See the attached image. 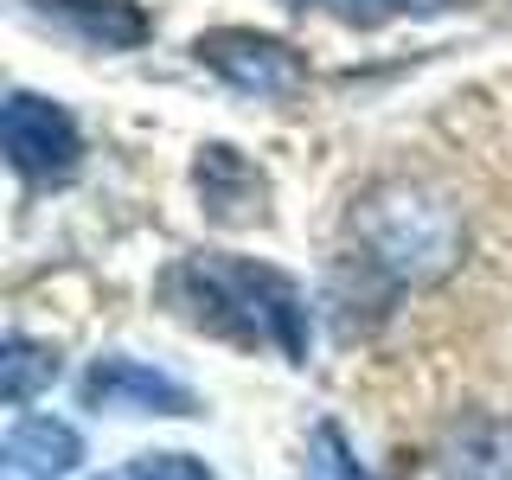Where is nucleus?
Wrapping results in <instances>:
<instances>
[{"instance_id":"nucleus-1","label":"nucleus","mask_w":512,"mask_h":480,"mask_svg":"<svg viewBox=\"0 0 512 480\" xmlns=\"http://www.w3.org/2000/svg\"><path fill=\"white\" fill-rule=\"evenodd\" d=\"M160 288L192 327L218 333V340L269 346L288 365L308 359V295L282 269L250 263V256H224V250H199L180 269H167Z\"/></svg>"},{"instance_id":"nucleus-2","label":"nucleus","mask_w":512,"mask_h":480,"mask_svg":"<svg viewBox=\"0 0 512 480\" xmlns=\"http://www.w3.org/2000/svg\"><path fill=\"white\" fill-rule=\"evenodd\" d=\"M461 212L436 192L391 180L372 186L359 205H352V250H359L365 269H378L391 288H429L442 282L448 269L461 263Z\"/></svg>"},{"instance_id":"nucleus-3","label":"nucleus","mask_w":512,"mask_h":480,"mask_svg":"<svg viewBox=\"0 0 512 480\" xmlns=\"http://www.w3.org/2000/svg\"><path fill=\"white\" fill-rule=\"evenodd\" d=\"M0 148H7L20 180H71L77 154H84V135H77V122H71L64 103L13 90L7 109H0Z\"/></svg>"},{"instance_id":"nucleus-4","label":"nucleus","mask_w":512,"mask_h":480,"mask_svg":"<svg viewBox=\"0 0 512 480\" xmlns=\"http://www.w3.org/2000/svg\"><path fill=\"white\" fill-rule=\"evenodd\" d=\"M192 52H199V64H212L231 90L269 96V103H276V96H295L308 84V58H301L288 39L256 32V26H218V32H205Z\"/></svg>"},{"instance_id":"nucleus-5","label":"nucleus","mask_w":512,"mask_h":480,"mask_svg":"<svg viewBox=\"0 0 512 480\" xmlns=\"http://www.w3.org/2000/svg\"><path fill=\"white\" fill-rule=\"evenodd\" d=\"M77 397H84V410H116V416H192L199 410L192 384H180L160 365L122 359V352L96 359L84 372V384H77Z\"/></svg>"},{"instance_id":"nucleus-6","label":"nucleus","mask_w":512,"mask_h":480,"mask_svg":"<svg viewBox=\"0 0 512 480\" xmlns=\"http://www.w3.org/2000/svg\"><path fill=\"white\" fill-rule=\"evenodd\" d=\"M26 7L90 52H135L148 39V13L135 0H26Z\"/></svg>"},{"instance_id":"nucleus-7","label":"nucleus","mask_w":512,"mask_h":480,"mask_svg":"<svg viewBox=\"0 0 512 480\" xmlns=\"http://www.w3.org/2000/svg\"><path fill=\"white\" fill-rule=\"evenodd\" d=\"M442 480H512V416H461L436 448Z\"/></svg>"},{"instance_id":"nucleus-8","label":"nucleus","mask_w":512,"mask_h":480,"mask_svg":"<svg viewBox=\"0 0 512 480\" xmlns=\"http://www.w3.org/2000/svg\"><path fill=\"white\" fill-rule=\"evenodd\" d=\"M199 199H205V212H212L218 224H256L263 218L269 186L237 148L212 141V148H199Z\"/></svg>"},{"instance_id":"nucleus-9","label":"nucleus","mask_w":512,"mask_h":480,"mask_svg":"<svg viewBox=\"0 0 512 480\" xmlns=\"http://www.w3.org/2000/svg\"><path fill=\"white\" fill-rule=\"evenodd\" d=\"M84 461V436L58 416H26L7 436V480H71Z\"/></svg>"},{"instance_id":"nucleus-10","label":"nucleus","mask_w":512,"mask_h":480,"mask_svg":"<svg viewBox=\"0 0 512 480\" xmlns=\"http://www.w3.org/2000/svg\"><path fill=\"white\" fill-rule=\"evenodd\" d=\"M52 378H58V352L26 340V333H7V346H0V397L20 410V404L39 397V384H52Z\"/></svg>"},{"instance_id":"nucleus-11","label":"nucleus","mask_w":512,"mask_h":480,"mask_svg":"<svg viewBox=\"0 0 512 480\" xmlns=\"http://www.w3.org/2000/svg\"><path fill=\"white\" fill-rule=\"evenodd\" d=\"M308 480H372V474L359 468V455L346 448L340 423H320L314 429V442H308Z\"/></svg>"},{"instance_id":"nucleus-12","label":"nucleus","mask_w":512,"mask_h":480,"mask_svg":"<svg viewBox=\"0 0 512 480\" xmlns=\"http://www.w3.org/2000/svg\"><path fill=\"white\" fill-rule=\"evenodd\" d=\"M116 480H218L199 455H141L135 468H122Z\"/></svg>"},{"instance_id":"nucleus-13","label":"nucleus","mask_w":512,"mask_h":480,"mask_svg":"<svg viewBox=\"0 0 512 480\" xmlns=\"http://www.w3.org/2000/svg\"><path fill=\"white\" fill-rule=\"evenodd\" d=\"M340 20L352 26H384V20H397V13H423V7H436V0H327Z\"/></svg>"},{"instance_id":"nucleus-14","label":"nucleus","mask_w":512,"mask_h":480,"mask_svg":"<svg viewBox=\"0 0 512 480\" xmlns=\"http://www.w3.org/2000/svg\"><path fill=\"white\" fill-rule=\"evenodd\" d=\"M288 7H308V0H288Z\"/></svg>"}]
</instances>
